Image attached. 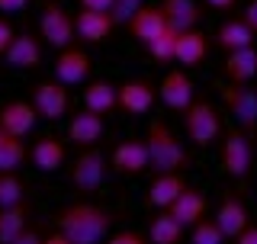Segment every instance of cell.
<instances>
[{"label": "cell", "instance_id": "cell-40", "mask_svg": "<svg viewBox=\"0 0 257 244\" xmlns=\"http://www.w3.org/2000/svg\"><path fill=\"white\" fill-rule=\"evenodd\" d=\"M241 16H244V20L251 23V29L257 32V0H251V4L244 7V13H241Z\"/></svg>", "mask_w": 257, "mask_h": 244}, {"label": "cell", "instance_id": "cell-41", "mask_svg": "<svg viewBox=\"0 0 257 244\" xmlns=\"http://www.w3.org/2000/svg\"><path fill=\"white\" fill-rule=\"evenodd\" d=\"M209 7H212V10H231V7H235V0H206Z\"/></svg>", "mask_w": 257, "mask_h": 244}, {"label": "cell", "instance_id": "cell-38", "mask_svg": "<svg viewBox=\"0 0 257 244\" xmlns=\"http://www.w3.org/2000/svg\"><path fill=\"white\" fill-rule=\"evenodd\" d=\"M235 241H238V244H257V225H247V228L241 231Z\"/></svg>", "mask_w": 257, "mask_h": 244}, {"label": "cell", "instance_id": "cell-11", "mask_svg": "<svg viewBox=\"0 0 257 244\" xmlns=\"http://www.w3.org/2000/svg\"><path fill=\"white\" fill-rule=\"evenodd\" d=\"M158 100L164 103L167 109L183 112L193 100H196V84L190 80L187 71H167L164 80L158 84Z\"/></svg>", "mask_w": 257, "mask_h": 244}, {"label": "cell", "instance_id": "cell-23", "mask_svg": "<svg viewBox=\"0 0 257 244\" xmlns=\"http://www.w3.org/2000/svg\"><path fill=\"white\" fill-rule=\"evenodd\" d=\"M206 209L209 206H206L203 193H199L196 186H183V193L171 202V206H167V212H171L174 218H180V222L190 228V225H196L199 218H206Z\"/></svg>", "mask_w": 257, "mask_h": 244}, {"label": "cell", "instance_id": "cell-2", "mask_svg": "<svg viewBox=\"0 0 257 244\" xmlns=\"http://www.w3.org/2000/svg\"><path fill=\"white\" fill-rule=\"evenodd\" d=\"M148 151H151V167L155 170H187L190 167V151L183 148V142L174 135V129L167 122L155 119L148 126Z\"/></svg>", "mask_w": 257, "mask_h": 244}, {"label": "cell", "instance_id": "cell-14", "mask_svg": "<svg viewBox=\"0 0 257 244\" xmlns=\"http://www.w3.org/2000/svg\"><path fill=\"white\" fill-rule=\"evenodd\" d=\"M74 26H77V39L87 45H100L106 42L116 29V20L106 10H90V7H80V13L74 16Z\"/></svg>", "mask_w": 257, "mask_h": 244}, {"label": "cell", "instance_id": "cell-12", "mask_svg": "<svg viewBox=\"0 0 257 244\" xmlns=\"http://www.w3.org/2000/svg\"><path fill=\"white\" fill-rule=\"evenodd\" d=\"M155 100H158V87L145 77H132L125 84H119V109L125 116H145V112H151Z\"/></svg>", "mask_w": 257, "mask_h": 244}, {"label": "cell", "instance_id": "cell-8", "mask_svg": "<svg viewBox=\"0 0 257 244\" xmlns=\"http://www.w3.org/2000/svg\"><path fill=\"white\" fill-rule=\"evenodd\" d=\"M222 106L228 109V116H235V122L247 132L257 129V90L247 84H225L222 87Z\"/></svg>", "mask_w": 257, "mask_h": 244}, {"label": "cell", "instance_id": "cell-39", "mask_svg": "<svg viewBox=\"0 0 257 244\" xmlns=\"http://www.w3.org/2000/svg\"><path fill=\"white\" fill-rule=\"evenodd\" d=\"M32 241H42V234H39L36 228H23V234H20L13 244H32Z\"/></svg>", "mask_w": 257, "mask_h": 244}, {"label": "cell", "instance_id": "cell-16", "mask_svg": "<svg viewBox=\"0 0 257 244\" xmlns=\"http://www.w3.org/2000/svg\"><path fill=\"white\" fill-rule=\"evenodd\" d=\"M4 61L10 64V68H23V71H32L42 64V42H39L32 32H16L10 48L4 52Z\"/></svg>", "mask_w": 257, "mask_h": 244}, {"label": "cell", "instance_id": "cell-24", "mask_svg": "<svg viewBox=\"0 0 257 244\" xmlns=\"http://www.w3.org/2000/svg\"><path fill=\"white\" fill-rule=\"evenodd\" d=\"M84 106L100 112V116H109L112 109H119V84H112V80H90L84 87Z\"/></svg>", "mask_w": 257, "mask_h": 244}, {"label": "cell", "instance_id": "cell-25", "mask_svg": "<svg viewBox=\"0 0 257 244\" xmlns=\"http://www.w3.org/2000/svg\"><path fill=\"white\" fill-rule=\"evenodd\" d=\"M254 36L257 32L251 29V23H247L244 16H238V20H225L219 26V32H215V45L225 48V52H235V48L254 45Z\"/></svg>", "mask_w": 257, "mask_h": 244}, {"label": "cell", "instance_id": "cell-7", "mask_svg": "<svg viewBox=\"0 0 257 244\" xmlns=\"http://www.w3.org/2000/svg\"><path fill=\"white\" fill-rule=\"evenodd\" d=\"M29 100L36 106L39 119H48V122H58L61 116H68V106H71L68 84H61V80H39L32 87Z\"/></svg>", "mask_w": 257, "mask_h": 244}, {"label": "cell", "instance_id": "cell-3", "mask_svg": "<svg viewBox=\"0 0 257 244\" xmlns=\"http://www.w3.org/2000/svg\"><path fill=\"white\" fill-rule=\"evenodd\" d=\"M68 180H71V190L80 193V196L100 193L103 180H106V158H103V151L96 145H87V148L77 151V158L71 161Z\"/></svg>", "mask_w": 257, "mask_h": 244}, {"label": "cell", "instance_id": "cell-10", "mask_svg": "<svg viewBox=\"0 0 257 244\" xmlns=\"http://www.w3.org/2000/svg\"><path fill=\"white\" fill-rule=\"evenodd\" d=\"M112 167L125 177H139L151 167V151H148V138H125L112 148Z\"/></svg>", "mask_w": 257, "mask_h": 244}, {"label": "cell", "instance_id": "cell-29", "mask_svg": "<svg viewBox=\"0 0 257 244\" xmlns=\"http://www.w3.org/2000/svg\"><path fill=\"white\" fill-rule=\"evenodd\" d=\"M26 158H29V151H26V145H23V138L10 135L0 126V174H4V170H20L26 164Z\"/></svg>", "mask_w": 257, "mask_h": 244}, {"label": "cell", "instance_id": "cell-18", "mask_svg": "<svg viewBox=\"0 0 257 244\" xmlns=\"http://www.w3.org/2000/svg\"><path fill=\"white\" fill-rule=\"evenodd\" d=\"M36 119H39V112L32 106V100L29 103L26 100H10V103L0 106V126H4L10 135L26 138L32 132V126H36Z\"/></svg>", "mask_w": 257, "mask_h": 244}, {"label": "cell", "instance_id": "cell-33", "mask_svg": "<svg viewBox=\"0 0 257 244\" xmlns=\"http://www.w3.org/2000/svg\"><path fill=\"white\" fill-rule=\"evenodd\" d=\"M142 4H145V0H116V4H112V20H116V26H125L128 16L139 10Z\"/></svg>", "mask_w": 257, "mask_h": 244}, {"label": "cell", "instance_id": "cell-9", "mask_svg": "<svg viewBox=\"0 0 257 244\" xmlns=\"http://www.w3.org/2000/svg\"><path fill=\"white\" fill-rule=\"evenodd\" d=\"M90 71H93V61L80 45L58 48V55H55V80H61L68 87H77V84L90 80Z\"/></svg>", "mask_w": 257, "mask_h": 244}, {"label": "cell", "instance_id": "cell-15", "mask_svg": "<svg viewBox=\"0 0 257 244\" xmlns=\"http://www.w3.org/2000/svg\"><path fill=\"white\" fill-rule=\"evenodd\" d=\"M183 170H155V180L148 183V196H145V202H148L151 209H167L171 202L183 193Z\"/></svg>", "mask_w": 257, "mask_h": 244}, {"label": "cell", "instance_id": "cell-27", "mask_svg": "<svg viewBox=\"0 0 257 244\" xmlns=\"http://www.w3.org/2000/svg\"><path fill=\"white\" fill-rule=\"evenodd\" d=\"M29 222V202H16V206H0V244H13L23 234Z\"/></svg>", "mask_w": 257, "mask_h": 244}, {"label": "cell", "instance_id": "cell-35", "mask_svg": "<svg viewBox=\"0 0 257 244\" xmlns=\"http://www.w3.org/2000/svg\"><path fill=\"white\" fill-rule=\"evenodd\" d=\"M13 36H16V29L10 26V20H7V16H0V55H4L7 48H10Z\"/></svg>", "mask_w": 257, "mask_h": 244}, {"label": "cell", "instance_id": "cell-5", "mask_svg": "<svg viewBox=\"0 0 257 244\" xmlns=\"http://www.w3.org/2000/svg\"><path fill=\"white\" fill-rule=\"evenodd\" d=\"M219 161H222V170L228 177H238L244 180L254 167V145H251V132L247 129H231L222 142V151H219Z\"/></svg>", "mask_w": 257, "mask_h": 244}, {"label": "cell", "instance_id": "cell-13", "mask_svg": "<svg viewBox=\"0 0 257 244\" xmlns=\"http://www.w3.org/2000/svg\"><path fill=\"white\" fill-rule=\"evenodd\" d=\"M125 29H128V36H132L135 42L148 45V42H155L161 32L167 29V16H164V10H161V4H155V7H151V4H142L139 10L128 16Z\"/></svg>", "mask_w": 257, "mask_h": 244}, {"label": "cell", "instance_id": "cell-32", "mask_svg": "<svg viewBox=\"0 0 257 244\" xmlns=\"http://www.w3.org/2000/svg\"><path fill=\"white\" fill-rule=\"evenodd\" d=\"M190 238H193V244H222L225 231L215 218H199L196 225H190Z\"/></svg>", "mask_w": 257, "mask_h": 244}, {"label": "cell", "instance_id": "cell-22", "mask_svg": "<svg viewBox=\"0 0 257 244\" xmlns=\"http://www.w3.org/2000/svg\"><path fill=\"white\" fill-rule=\"evenodd\" d=\"M206 55H209V39L196 26L183 29L180 36H177V64H183V68H199V64L206 61Z\"/></svg>", "mask_w": 257, "mask_h": 244}, {"label": "cell", "instance_id": "cell-37", "mask_svg": "<svg viewBox=\"0 0 257 244\" xmlns=\"http://www.w3.org/2000/svg\"><path fill=\"white\" fill-rule=\"evenodd\" d=\"M112 4H116V0H80V7H90V10H106V13H112Z\"/></svg>", "mask_w": 257, "mask_h": 244}, {"label": "cell", "instance_id": "cell-20", "mask_svg": "<svg viewBox=\"0 0 257 244\" xmlns=\"http://www.w3.org/2000/svg\"><path fill=\"white\" fill-rule=\"evenodd\" d=\"M64 158H68V151H64V142L58 135H42V138H36L32 148H29V161L42 170V174H55V170L64 164Z\"/></svg>", "mask_w": 257, "mask_h": 244}, {"label": "cell", "instance_id": "cell-34", "mask_svg": "<svg viewBox=\"0 0 257 244\" xmlns=\"http://www.w3.org/2000/svg\"><path fill=\"white\" fill-rule=\"evenodd\" d=\"M106 241L109 244H145V241H148V234L132 231V228H122V231H109Z\"/></svg>", "mask_w": 257, "mask_h": 244}, {"label": "cell", "instance_id": "cell-21", "mask_svg": "<svg viewBox=\"0 0 257 244\" xmlns=\"http://www.w3.org/2000/svg\"><path fill=\"white\" fill-rule=\"evenodd\" d=\"M222 74L231 80V84H251L254 74H257V48L247 45V48H235V52L225 55V64H222Z\"/></svg>", "mask_w": 257, "mask_h": 244}, {"label": "cell", "instance_id": "cell-17", "mask_svg": "<svg viewBox=\"0 0 257 244\" xmlns=\"http://www.w3.org/2000/svg\"><path fill=\"white\" fill-rule=\"evenodd\" d=\"M103 116L100 112H93V109H77L74 116L68 119V138L77 145V148H87V145H96L103 138Z\"/></svg>", "mask_w": 257, "mask_h": 244}, {"label": "cell", "instance_id": "cell-19", "mask_svg": "<svg viewBox=\"0 0 257 244\" xmlns=\"http://www.w3.org/2000/svg\"><path fill=\"white\" fill-rule=\"evenodd\" d=\"M215 222L222 225L225 238H238V234L244 231L247 225H251V215H247L244 199L235 196V193H225V196H222V206H219V212H215Z\"/></svg>", "mask_w": 257, "mask_h": 244}, {"label": "cell", "instance_id": "cell-30", "mask_svg": "<svg viewBox=\"0 0 257 244\" xmlns=\"http://www.w3.org/2000/svg\"><path fill=\"white\" fill-rule=\"evenodd\" d=\"M177 32L174 26H167L161 36L155 39V42H148L145 48H148V55H151V61H158V64H171V61H177Z\"/></svg>", "mask_w": 257, "mask_h": 244}, {"label": "cell", "instance_id": "cell-31", "mask_svg": "<svg viewBox=\"0 0 257 244\" xmlns=\"http://www.w3.org/2000/svg\"><path fill=\"white\" fill-rule=\"evenodd\" d=\"M26 199V186H23L16 170H4L0 174V206H16Z\"/></svg>", "mask_w": 257, "mask_h": 244}, {"label": "cell", "instance_id": "cell-26", "mask_svg": "<svg viewBox=\"0 0 257 244\" xmlns=\"http://www.w3.org/2000/svg\"><path fill=\"white\" fill-rule=\"evenodd\" d=\"M161 10L167 16V26H174L177 32L193 29L203 20V10H199L196 0H161Z\"/></svg>", "mask_w": 257, "mask_h": 244}, {"label": "cell", "instance_id": "cell-4", "mask_svg": "<svg viewBox=\"0 0 257 244\" xmlns=\"http://www.w3.org/2000/svg\"><path fill=\"white\" fill-rule=\"evenodd\" d=\"M183 132L196 148H209L222 135V116L209 100H193L183 109Z\"/></svg>", "mask_w": 257, "mask_h": 244}, {"label": "cell", "instance_id": "cell-36", "mask_svg": "<svg viewBox=\"0 0 257 244\" xmlns=\"http://www.w3.org/2000/svg\"><path fill=\"white\" fill-rule=\"evenodd\" d=\"M29 0H0V13H23Z\"/></svg>", "mask_w": 257, "mask_h": 244}, {"label": "cell", "instance_id": "cell-28", "mask_svg": "<svg viewBox=\"0 0 257 244\" xmlns=\"http://www.w3.org/2000/svg\"><path fill=\"white\" fill-rule=\"evenodd\" d=\"M183 228H187V225H183L180 218H174L167 209H161V212L148 222V231L145 234H148L151 244H177L183 238Z\"/></svg>", "mask_w": 257, "mask_h": 244}, {"label": "cell", "instance_id": "cell-1", "mask_svg": "<svg viewBox=\"0 0 257 244\" xmlns=\"http://www.w3.org/2000/svg\"><path fill=\"white\" fill-rule=\"evenodd\" d=\"M55 231H61L64 244H96L116 225V215L96 202H68L52 215Z\"/></svg>", "mask_w": 257, "mask_h": 244}, {"label": "cell", "instance_id": "cell-6", "mask_svg": "<svg viewBox=\"0 0 257 244\" xmlns=\"http://www.w3.org/2000/svg\"><path fill=\"white\" fill-rule=\"evenodd\" d=\"M39 36H42L52 48H68L77 39L74 16L64 10L61 4L45 0V4H42V13H39Z\"/></svg>", "mask_w": 257, "mask_h": 244}]
</instances>
